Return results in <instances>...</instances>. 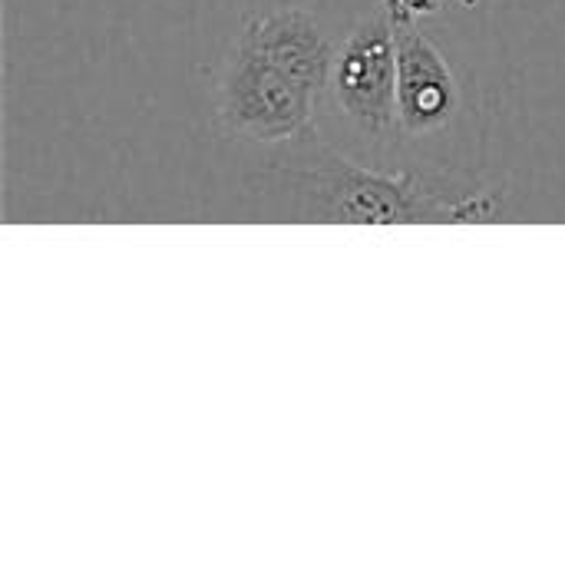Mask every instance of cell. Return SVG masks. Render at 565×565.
<instances>
[{
    "instance_id": "6da1fadb",
    "label": "cell",
    "mask_w": 565,
    "mask_h": 565,
    "mask_svg": "<svg viewBox=\"0 0 565 565\" xmlns=\"http://www.w3.org/2000/svg\"><path fill=\"white\" fill-rule=\"evenodd\" d=\"M334 43L315 13L275 7L245 20L218 79V122L252 142H291L315 122Z\"/></svg>"
},
{
    "instance_id": "7a4b0ae2",
    "label": "cell",
    "mask_w": 565,
    "mask_h": 565,
    "mask_svg": "<svg viewBox=\"0 0 565 565\" xmlns=\"http://www.w3.org/2000/svg\"><path fill=\"white\" fill-rule=\"evenodd\" d=\"M285 185L305 205L308 218L351 222V225H391L420 218H487L497 205L493 192L463 185L457 179L417 175V172H371L334 149H318L285 169Z\"/></svg>"
},
{
    "instance_id": "3957f363",
    "label": "cell",
    "mask_w": 565,
    "mask_h": 565,
    "mask_svg": "<svg viewBox=\"0 0 565 565\" xmlns=\"http://www.w3.org/2000/svg\"><path fill=\"white\" fill-rule=\"evenodd\" d=\"M328 93L341 116L374 142L401 129L397 109V33L384 3L361 17L334 46Z\"/></svg>"
},
{
    "instance_id": "277c9868",
    "label": "cell",
    "mask_w": 565,
    "mask_h": 565,
    "mask_svg": "<svg viewBox=\"0 0 565 565\" xmlns=\"http://www.w3.org/2000/svg\"><path fill=\"white\" fill-rule=\"evenodd\" d=\"M397 33V109L401 132L427 136L450 122L460 93L444 53L414 17H391Z\"/></svg>"
},
{
    "instance_id": "5b68a950",
    "label": "cell",
    "mask_w": 565,
    "mask_h": 565,
    "mask_svg": "<svg viewBox=\"0 0 565 565\" xmlns=\"http://www.w3.org/2000/svg\"><path fill=\"white\" fill-rule=\"evenodd\" d=\"M381 3L387 7L391 17H414V20L437 10V0H381Z\"/></svg>"
}]
</instances>
